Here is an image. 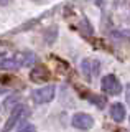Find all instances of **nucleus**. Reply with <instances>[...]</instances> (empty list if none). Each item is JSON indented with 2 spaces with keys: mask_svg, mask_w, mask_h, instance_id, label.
I'll return each mask as SVG.
<instances>
[{
  "mask_svg": "<svg viewBox=\"0 0 130 132\" xmlns=\"http://www.w3.org/2000/svg\"><path fill=\"white\" fill-rule=\"evenodd\" d=\"M81 71H82V74L87 79H92L94 76L99 74L100 63L97 60H92V58H84V60L81 61Z\"/></svg>",
  "mask_w": 130,
  "mask_h": 132,
  "instance_id": "20e7f679",
  "label": "nucleus"
},
{
  "mask_svg": "<svg viewBox=\"0 0 130 132\" xmlns=\"http://www.w3.org/2000/svg\"><path fill=\"white\" fill-rule=\"evenodd\" d=\"M23 116H25V109H23V106L15 107V109L12 111L10 117L7 119V122H5V126H3V130H2V132H10L15 126H17V122L23 117Z\"/></svg>",
  "mask_w": 130,
  "mask_h": 132,
  "instance_id": "423d86ee",
  "label": "nucleus"
},
{
  "mask_svg": "<svg viewBox=\"0 0 130 132\" xmlns=\"http://www.w3.org/2000/svg\"><path fill=\"white\" fill-rule=\"evenodd\" d=\"M100 89H102L105 94H109V96H117V94L122 93V84H120V81L117 79V76L107 74V76H104L102 81H100Z\"/></svg>",
  "mask_w": 130,
  "mask_h": 132,
  "instance_id": "f03ea898",
  "label": "nucleus"
},
{
  "mask_svg": "<svg viewBox=\"0 0 130 132\" xmlns=\"http://www.w3.org/2000/svg\"><path fill=\"white\" fill-rule=\"evenodd\" d=\"M127 116V111H125V106L120 104V102H114L110 106V117L117 122H122Z\"/></svg>",
  "mask_w": 130,
  "mask_h": 132,
  "instance_id": "0eeeda50",
  "label": "nucleus"
},
{
  "mask_svg": "<svg viewBox=\"0 0 130 132\" xmlns=\"http://www.w3.org/2000/svg\"><path fill=\"white\" fill-rule=\"evenodd\" d=\"M36 127L33 126V124H25V126H22L17 132H35Z\"/></svg>",
  "mask_w": 130,
  "mask_h": 132,
  "instance_id": "9b49d317",
  "label": "nucleus"
},
{
  "mask_svg": "<svg viewBox=\"0 0 130 132\" xmlns=\"http://www.w3.org/2000/svg\"><path fill=\"white\" fill-rule=\"evenodd\" d=\"M31 79L33 81H44V79H48V76H50V73H48V69L44 68V66H36V68L31 71Z\"/></svg>",
  "mask_w": 130,
  "mask_h": 132,
  "instance_id": "6e6552de",
  "label": "nucleus"
},
{
  "mask_svg": "<svg viewBox=\"0 0 130 132\" xmlns=\"http://www.w3.org/2000/svg\"><path fill=\"white\" fill-rule=\"evenodd\" d=\"M125 99H127V102L130 104V82L125 86Z\"/></svg>",
  "mask_w": 130,
  "mask_h": 132,
  "instance_id": "f8f14e48",
  "label": "nucleus"
},
{
  "mask_svg": "<svg viewBox=\"0 0 130 132\" xmlns=\"http://www.w3.org/2000/svg\"><path fill=\"white\" fill-rule=\"evenodd\" d=\"M112 38L115 40H127L130 41V30H119V31H112L110 33Z\"/></svg>",
  "mask_w": 130,
  "mask_h": 132,
  "instance_id": "1a4fd4ad",
  "label": "nucleus"
},
{
  "mask_svg": "<svg viewBox=\"0 0 130 132\" xmlns=\"http://www.w3.org/2000/svg\"><path fill=\"white\" fill-rule=\"evenodd\" d=\"M71 124H72V127H76L79 130H89L94 127V119L86 112H78L72 116Z\"/></svg>",
  "mask_w": 130,
  "mask_h": 132,
  "instance_id": "39448f33",
  "label": "nucleus"
},
{
  "mask_svg": "<svg viewBox=\"0 0 130 132\" xmlns=\"http://www.w3.org/2000/svg\"><path fill=\"white\" fill-rule=\"evenodd\" d=\"M56 96V86L54 84H48L43 86V88H38L31 93V97L36 104H46V102H51Z\"/></svg>",
  "mask_w": 130,
  "mask_h": 132,
  "instance_id": "f257e3e1",
  "label": "nucleus"
},
{
  "mask_svg": "<svg viewBox=\"0 0 130 132\" xmlns=\"http://www.w3.org/2000/svg\"><path fill=\"white\" fill-rule=\"evenodd\" d=\"M89 99L92 102H97V107H104V104H105V97H100V96H91Z\"/></svg>",
  "mask_w": 130,
  "mask_h": 132,
  "instance_id": "9d476101",
  "label": "nucleus"
},
{
  "mask_svg": "<svg viewBox=\"0 0 130 132\" xmlns=\"http://www.w3.org/2000/svg\"><path fill=\"white\" fill-rule=\"evenodd\" d=\"M17 68H28V66L36 63V55L33 51H18L12 56Z\"/></svg>",
  "mask_w": 130,
  "mask_h": 132,
  "instance_id": "7ed1b4c3",
  "label": "nucleus"
}]
</instances>
